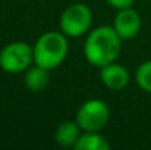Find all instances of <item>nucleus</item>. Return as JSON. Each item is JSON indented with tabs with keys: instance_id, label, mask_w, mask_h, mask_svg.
Here are the masks:
<instances>
[{
	"instance_id": "1",
	"label": "nucleus",
	"mask_w": 151,
	"mask_h": 150,
	"mask_svg": "<svg viewBox=\"0 0 151 150\" xmlns=\"http://www.w3.org/2000/svg\"><path fill=\"white\" fill-rule=\"evenodd\" d=\"M122 50V38L113 25H100L87 34L84 56L87 62L96 68H103L116 62Z\"/></svg>"
},
{
	"instance_id": "2",
	"label": "nucleus",
	"mask_w": 151,
	"mask_h": 150,
	"mask_svg": "<svg viewBox=\"0 0 151 150\" xmlns=\"http://www.w3.org/2000/svg\"><path fill=\"white\" fill-rule=\"evenodd\" d=\"M34 63L46 69L59 68L69 51L68 37L62 31H47L41 34L32 46Z\"/></svg>"
},
{
	"instance_id": "3",
	"label": "nucleus",
	"mask_w": 151,
	"mask_h": 150,
	"mask_svg": "<svg viewBox=\"0 0 151 150\" xmlns=\"http://www.w3.org/2000/svg\"><path fill=\"white\" fill-rule=\"evenodd\" d=\"M93 24V12L85 3L69 4L60 15L59 27L66 37L79 38L90 33Z\"/></svg>"
},
{
	"instance_id": "4",
	"label": "nucleus",
	"mask_w": 151,
	"mask_h": 150,
	"mask_svg": "<svg viewBox=\"0 0 151 150\" xmlns=\"http://www.w3.org/2000/svg\"><path fill=\"white\" fill-rule=\"evenodd\" d=\"M34 63L32 46L25 41L7 43L0 50V68L6 74H22Z\"/></svg>"
},
{
	"instance_id": "5",
	"label": "nucleus",
	"mask_w": 151,
	"mask_h": 150,
	"mask_svg": "<svg viewBox=\"0 0 151 150\" xmlns=\"http://www.w3.org/2000/svg\"><path fill=\"white\" fill-rule=\"evenodd\" d=\"M75 121L82 131H101L110 121V107L104 100L90 99L79 106Z\"/></svg>"
},
{
	"instance_id": "6",
	"label": "nucleus",
	"mask_w": 151,
	"mask_h": 150,
	"mask_svg": "<svg viewBox=\"0 0 151 150\" xmlns=\"http://www.w3.org/2000/svg\"><path fill=\"white\" fill-rule=\"evenodd\" d=\"M141 27H142V19L139 13L135 9H132V6L117 10L113 21V28L116 30V33L122 40L135 38L139 34Z\"/></svg>"
},
{
	"instance_id": "7",
	"label": "nucleus",
	"mask_w": 151,
	"mask_h": 150,
	"mask_svg": "<svg viewBox=\"0 0 151 150\" xmlns=\"http://www.w3.org/2000/svg\"><path fill=\"white\" fill-rule=\"evenodd\" d=\"M100 80L104 84V87H107L109 90L120 91L129 84L131 74L126 69V66L111 62V63L100 68Z\"/></svg>"
},
{
	"instance_id": "8",
	"label": "nucleus",
	"mask_w": 151,
	"mask_h": 150,
	"mask_svg": "<svg viewBox=\"0 0 151 150\" xmlns=\"http://www.w3.org/2000/svg\"><path fill=\"white\" fill-rule=\"evenodd\" d=\"M81 134L82 130L76 121H65L56 128L54 140L62 147H75Z\"/></svg>"
},
{
	"instance_id": "9",
	"label": "nucleus",
	"mask_w": 151,
	"mask_h": 150,
	"mask_svg": "<svg viewBox=\"0 0 151 150\" xmlns=\"http://www.w3.org/2000/svg\"><path fill=\"white\" fill-rule=\"evenodd\" d=\"M49 69L43 68V66H38L34 63V66H29L27 71H25V75H24V84L28 90L34 91V93H40L43 91L47 86H49V81H50V77H49Z\"/></svg>"
},
{
	"instance_id": "10",
	"label": "nucleus",
	"mask_w": 151,
	"mask_h": 150,
	"mask_svg": "<svg viewBox=\"0 0 151 150\" xmlns=\"http://www.w3.org/2000/svg\"><path fill=\"white\" fill-rule=\"evenodd\" d=\"M73 149L76 150H109L110 143L101 136L100 131H82Z\"/></svg>"
},
{
	"instance_id": "11",
	"label": "nucleus",
	"mask_w": 151,
	"mask_h": 150,
	"mask_svg": "<svg viewBox=\"0 0 151 150\" xmlns=\"http://www.w3.org/2000/svg\"><path fill=\"white\" fill-rule=\"evenodd\" d=\"M135 81L137 86L145 91L151 93V60L142 62L135 71Z\"/></svg>"
},
{
	"instance_id": "12",
	"label": "nucleus",
	"mask_w": 151,
	"mask_h": 150,
	"mask_svg": "<svg viewBox=\"0 0 151 150\" xmlns=\"http://www.w3.org/2000/svg\"><path fill=\"white\" fill-rule=\"evenodd\" d=\"M106 3H109L111 7H114V9H125V7H131V6H134V3H135V0H104Z\"/></svg>"
}]
</instances>
